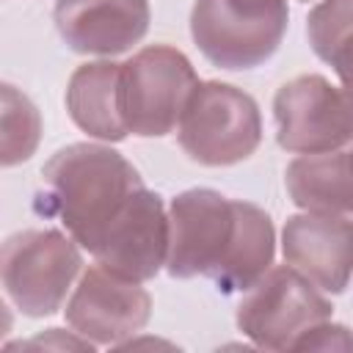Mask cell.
Masks as SVG:
<instances>
[{
	"label": "cell",
	"instance_id": "6da1fadb",
	"mask_svg": "<svg viewBox=\"0 0 353 353\" xmlns=\"http://www.w3.org/2000/svg\"><path fill=\"white\" fill-rule=\"evenodd\" d=\"M44 193L39 210L55 215L61 226L94 254L108 229L143 188L138 168L105 143H69L41 168Z\"/></svg>",
	"mask_w": 353,
	"mask_h": 353
},
{
	"label": "cell",
	"instance_id": "7a4b0ae2",
	"mask_svg": "<svg viewBox=\"0 0 353 353\" xmlns=\"http://www.w3.org/2000/svg\"><path fill=\"white\" fill-rule=\"evenodd\" d=\"M176 138L182 152L199 165L243 163L262 143L259 105L232 83L199 80L182 110Z\"/></svg>",
	"mask_w": 353,
	"mask_h": 353
},
{
	"label": "cell",
	"instance_id": "3957f363",
	"mask_svg": "<svg viewBox=\"0 0 353 353\" xmlns=\"http://www.w3.org/2000/svg\"><path fill=\"white\" fill-rule=\"evenodd\" d=\"M290 22L287 0H196L190 36L221 69H254L281 44Z\"/></svg>",
	"mask_w": 353,
	"mask_h": 353
},
{
	"label": "cell",
	"instance_id": "277c9868",
	"mask_svg": "<svg viewBox=\"0 0 353 353\" xmlns=\"http://www.w3.org/2000/svg\"><path fill=\"white\" fill-rule=\"evenodd\" d=\"M80 270V243L58 229L17 232L6 237L0 251L3 290L25 317L55 314Z\"/></svg>",
	"mask_w": 353,
	"mask_h": 353
},
{
	"label": "cell",
	"instance_id": "5b68a950",
	"mask_svg": "<svg viewBox=\"0 0 353 353\" xmlns=\"http://www.w3.org/2000/svg\"><path fill=\"white\" fill-rule=\"evenodd\" d=\"M199 85L190 58L171 44H149L121 63L119 102L127 130L138 138H163L179 127L182 110Z\"/></svg>",
	"mask_w": 353,
	"mask_h": 353
},
{
	"label": "cell",
	"instance_id": "8992f818",
	"mask_svg": "<svg viewBox=\"0 0 353 353\" xmlns=\"http://www.w3.org/2000/svg\"><path fill=\"white\" fill-rule=\"evenodd\" d=\"M334 306L292 265H273L237 306V328L256 347L292 350L295 339L312 325L331 320Z\"/></svg>",
	"mask_w": 353,
	"mask_h": 353
},
{
	"label": "cell",
	"instance_id": "52a82bcc",
	"mask_svg": "<svg viewBox=\"0 0 353 353\" xmlns=\"http://www.w3.org/2000/svg\"><path fill=\"white\" fill-rule=\"evenodd\" d=\"M237 229V199L212 188H190L168 207V259L174 279H215Z\"/></svg>",
	"mask_w": 353,
	"mask_h": 353
},
{
	"label": "cell",
	"instance_id": "ba28073f",
	"mask_svg": "<svg viewBox=\"0 0 353 353\" xmlns=\"http://www.w3.org/2000/svg\"><path fill=\"white\" fill-rule=\"evenodd\" d=\"M276 141L292 154L334 152L353 141V102L323 74H298L273 97Z\"/></svg>",
	"mask_w": 353,
	"mask_h": 353
},
{
	"label": "cell",
	"instance_id": "9c48e42d",
	"mask_svg": "<svg viewBox=\"0 0 353 353\" xmlns=\"http://www.w3.org/2000/svg\"><path fill=\"white\" fill-rule=\"evenodd\" d=\"M63 312L74 334L85 336L97 347H116L149 323L152 298L141 281L124 279L97 262L80 273Z\"/></svg>",
	"mask_w": 353,
	"mask_h": 353
},
{
	"label": "cell",
	"instance_id": "30bf717a",
	"mask_svg": "<svg viewBox=\"0 0 353 353\" xmlns=\"http://www.w3.org/2000/svg\"><path fill=\"white\" fill-rule=\"evenodd\" d=\"M94 259L141 284L154 279L168 259V212L163 199L143 185L108 229Z\"/></svg>",
	"mask_w": 353,
	"mask_h": 353
},
{
	"label": "cell",
	"instance_id": "8fae6325",
	"mask_svg": "<svg viewBox=\"0 0 353 353\" xmlns=\"http://www.w3.org/2000/svg\"><path fill=\"white\" fill-rule=\"evenodd\" d=\"M284 262L323 292H345L353 276V218L331 212L290 215L281 229Z\"/></svg>",
	"mask_w": 353,
	"mask_h": 353
},
{
	"label": "cell",
	"instance_id": "7c38bea8",
	"mask_svg": "<svg viewBox=\"0 0 353 353\" xmlns=\"http://www.w3.org/2000/svg\"><path fill=\"white\" fill-rule=\"evenodd\" d=\"M52 19L69 50L113 58L146 36L152 14L146 0H58Z\"/></svg>",
	"mask_w": 353,
	"mask_h": 353
},
{
	"label": "cell",
	"instance_id": "4fadbf2b",
	"mask_svg": "<svg viewBox=\"0 0 353 353\" xmlns=\"http://www.w3.org/2000/svg\"><path fill=\"white\" fill-rule=\"evenodd\" d=\"M119 80H121V63L88 61L80 63L66 83L63 99L72 121L97 141L119 143L130 135L121 119Z\"/></svg>",
	"mask_w": 353,
	"mask_h": 353
},
{
	"label": "cell",
	"instance_id": "5bb4252c",
	"mask_svg": "<svg viewBox=\"0 0 353 353\" xmlns=\"http://www.w3.org/2000/svg\"><path fill=\"white\" fill-rule=\"evenodd\" d=\"M284 185L295 207L303 212L353 215V157L350 152L298 154L287 171Z\"/></svg>",
	"mask_w": 353,
	"mask_h": 353
},
{
	"label": "cell",
	"instance_id": "9a60e30c",
	"mask_svg": "<svg viewBox=\"0 0 353 353\" xmlns=\"http://www.w3.org/2000/svg\"><path fill=\"white\" fill-rule=\"evenodd\" d=\"M273 256H276V229L270 215L262 207L237 199V229L229 254L212 279L215 287L226 295L251 290L273 268Z\"/></svg>",
	"mask_w": 353,
	"mask_h": 353
},
{
	"label": "cell",
	"instance_id": "2e32d148",
	"mask_svg": "<svg viewBox=\"0 0 353 353\" xmlns=\"http://www.w3.org/2000/svg\"><path fill=\"white\" fill-rule=\"evenodd\" d=\"M41 141V116L36 105L11 83H3V152L6 168L30 160Z\"/></svg>",
	"mask_w": 353,
	"mask_h": 353
},
{
	"label": "cell",
	"instance_id": "e0dca14e",
	"mask_svg": "<svg viewBox=\"0 0 353 353\" xmlns=\"http://www.w3.org/2000/svg\"><path fill=\"white\" fill-rule=\"evenodd\" d=\"M353 33V0H320L306 19V36L320 61Z\"/></svg>",
	"mask_w": 353,
	"mask_h": 353
},
{
	"label": "cell",
	"instance_id": "ac0fdd59",
	"mask_svg": "<svg viewBox=\"0 0 353 353\" xmlns=\"http://www.w3.org/2000/svg\"><path fill=\"white\" fill-rule=\"evenodd\" d=\"M292 350H353V331L339 323H317L309 331H303Z\"/></svg>",
	"mask_w": 353,
	"mask_h": 353
},
{
	"label": "cell",
	"instance_id": "d6986e66",
	"mask_svg": "<svg viewBox=\"0 0 353 353\" xmlns=\"http://www.w3.org/2000/svg\"><path fill=\"white\" fill-rule=\"evenodd\" d=\"M58 347V350H63V347H77V350H94L97 345L94 342H88L85 336H80V334H74V336H69V334H63L61 328H47V334H39V336H33L30 342H11V345H6L8 350L11 347Z\"/></svg>",
	"mask_w": 353,
	"mask_h": 353
},
{
	"label": "cell",
	"instance_id": "ffe728a7",
	"mask_svg": "<svg viewBox=\"0 0 353 353\" xmlns=\"http://www.w3.org/2000/svg\"><path fill=\"white\" fill-rule=\"evenodd\" d=\"M325 63H331L334 66V72H336V77H339V83H342V91L350 97V102H353V33L345 39V41H339L336 47H334V52L325 58Z\"/></svg>",
	"mask_w": 353,
	"mask_h": 353
},
{
	"label": "cell",
	"instance_id": "44dd1931",
	"mask_svg": "<svg viewBox=\"0 0 353 353\" xmlns=\"http://www.w3.org/2000/svg\"><path fill=\"white\" fill-rule=\"evenodd\" d=\"M350 157H353V152H350Z\"/></svg>",
	"mask_w": 353,
	"mask_h": 353
},
{
	"label": "cell",
	"instance_id": "7402d4cb",
	"mask_svg": "<svg viewBox=\"0 0 353 353\" xmlns=\"http://www.w3.org/2000/svg\"><path fill=\"white\" fill-rule=\"evenodd\" d=\"M303 3H309V0H303Z\"/></svg>",
	"mask_w": 353,
	"mask_h": 353
}]
</instances>
